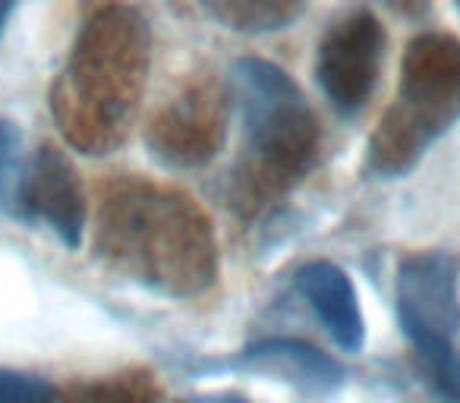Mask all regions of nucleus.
I'll return each instance as SVG.
<instances>
[{
	"mask_svg": "<svg viewBox=\"0 0 460 403\" xmlns=\"http://www.w3.org/2000/svg\"><path fill=\"white\" fill-rule=\"evenodd\" d=\"M303 300L309 302L325 331L344 353H359L366 344V321L359 309V296L344 268L332 262H309L296 275Z\"/></svg>",
	"mask_w": 460,
	"mask_h": 403,
	"instance_id": "6e6552de",
	"label": "nucleus"
},
{
	"mask_svg": "<svg viewBox=\"0 0 460 403\" xmlns=\"http://www.w3.org/2000/svg\"><path fill=\"white\" fill-rule=\"evenodd\" d=\"M385 54V29L369 10H350L325 29L315 60V76L344 117H353L366 108L378 83Z\"/></svg>",
	"mask_w": 460,
	"mask_h": 403,
	"instance_id": "39448f33",
	"label": "nucleus"
},
{
	"mask_svg": "<svg viewBox=\"0 0 460 403\" xmlns=\"http://www.w3.org/2000/svg\"><path fill=\"white\" fill-rule=\"evenodd\" d=\"M460 114V41L422 35L410 45L401 70V92L385 127L372 142V164L397 173Z\"/></svg>",
	"mask_w": 460,
	"mask_h": 403,
	"instance_id": "7ed1b4c3",
	"label": "nucleus"
},
{
	"mask_svg": "<svg viewBox=\"0 0 460 403\" xmlns=\"http://www.w3.org/2000/svg\"><path fill=\"white\" fill-rule=\"evenodd\" d=\"M20 148L22 136L20 127L13 120H4L0 117V202L10 196L16 183V173H20Z\"/></svg>",
	"mask_w": 460,
	"mask_h": 403,
	"instance_id": "ddd939ff",
	"label": "nucleus"
},
{
	"mask_svg": "<svg viewBox=\"0 0 460 403\" xmlns=\"http://www.w3.org/2000/svg\"><path fill=\"white\" fill-rule=\"evenodd\" d=\"M16 206L22 218L48 224L64 246L76 250L83 240V189L66 154L54 145H41L32 154L16 186Z\"/></svg>",
	"mask_w": 460,
	"mask_h": 403,
	"instance_id": "0eeeda50",
	"label": "nucleus"
},
{
	"mask_svg": "<svg viewBox=\"0 0 460 403\" xmlns=\"http://www.w3.org/2000/svg\"><path fill=\"white\" fill-rule=\"evenodd\" d=\"M186 403H246V400L237 394H205V397H192Z\"/></svg>",
	"mask_w": 460,
	"mask_h": 403,
	"instance_id": "4468645a",
	"label": "nucleus"
},
{
	"mask_svg": "<svg viewBox=\"0 0 460 403\" xmlns=\"http://www.w3.org/2000/svg\"><path fill=\"white\" fill-rule=\"evenodd\" d=\"M0 403H54V388L39 375L0 369Z\"/></svg>",
	"mask_w": 460,
	"mask_h": 403,
	"instance_id": "f8f14e48",
	"label": "nucleus"
},
{
	"mask_svg": "<svg viewBox=\"0 0 460 403\" xmlns=\"http://www.w3.org/2000/svg\"><path fill=\"white\" fill-rule=\"evenodd\" d=\"M108 224H102V240L108 237V250L117 258L129 265V271L152 284L155 268V246L161 250V265H164V287L173 293H186L211 281V265H202L196 258L177 252V233L208 231L202 218L186 206V198H161L155 192L148 196L114 198Z\"/></svg>",
	"mask_w": 460,
	"mask_h": 403,
	"instance_id": "20e7f679",
	"label": "nucleus"
},
{
	"mask_svg": "<svg viewBox=\"0 0 460 403\" xmlns=\"http://www.w3.org/2000/svg\"><path fill=\"white\" fill-rule=\"evenodd\" d=\"M202 10L215 16L224 29L246 35L278 32L303 16V4H284V0H217L205 4Z\"/></svg>",
	"mask_w": 460,
	"mask_h": 403,
	"instance_id": "9b49d317",
	"label": "nucleus"
},
{
	"mask_svg": "<svg viewBox=\"0 0 460 403\" xmlns=\"http://www.w3.org/2000/svg\"><path fill=\"white\" fill-rule=\"evenodd\" d=\"M397 319L403 334L454 340L460 328L457 262L445 252L410 256L397 271Z\"/></svg>",
	"mask_w": 460,
	"mask_h": 403,
	"instance_id": "423d86ee",
	"label": "nucleus"
},
{
	"mask_svg": "<svg viewBox=\"0 0 460 403\" xmlns=\"http://www.w3.org/2000/svg\"><path fill=\"white\" fill-rule=\"evenodd\" d=\"M234 365L256 372V375L278 378V381L290 384L303 394H332L344 384V369L332 356L290 337L262 340V344L240 353Z\"/></svg>",
	"mask_w": 460,
	"mask_h": 403,
	"instance_id": "1a4fd4ad",
	"label": "nucleus"
},
{
	"mask_svg": "<svg viewBox=\"0 0 460 403\" xmlns=\"http://www.w3.org/2000/svg\"><path fill=\"white\" fill-rule=\"evenodd\" d=\"M230 95L237 98L246 136L250 173L271 186L303 177L319 145V123L300 85L259 57H243L230 70Z\"/></svg>",
	"mask_w": 460,
	"mask_h": 403,
	"instance_id": "f03ea898",
	"label": "nucleus"
},
{
	"mask_svg": "<svg viewBox=\"0 0 460 403\" xmlns=\"http://www.w3.org/2000/svg\"><path fill=\"white\" fill-rule=\"evenodd\" d=\"M148 60V29L136 10L108 7L85 22L73 60L58 89V110L64 133L76 145L102 152L120 139L133 114Z\"/></svg>",
	"mask_w": 460,
	"mask_h": 403,
	"instance_id": "f257e3e1",
	"label": "nucleus"
},
{
	"mask_svg": "<svg viewBox=\"0 0 460 403\" xmlns=\"http://www.w3.org/2000/svg\"><path fill=\"white\" fill-rule=\"evenodd\" d=\"M10 13H13V4H7V0H0V35H4V29H7Z\"/></svg>",
	"mask_w": 460,
	"mask_h": 403,
	"instance_id": "2eb2a0df",
	"label": "nucleus"
},
{
	"mask_svg": "<svg viewBox=\"0 0 460 403\" xmlns=\"http://www.w3.org/2000/svg\"><path fill=\"white\" fill-rule=\"evenodd\" d=\"M190 101L192 98H183L152 129V154L164 158L167 164H199L211 154L217 133H221L211 101L205 108H192Z\"/></svg>",
	"mask_w": 460,
	"mask_h": 403,
	"instance_id": "9d476101",
	"label": "nucleus"
}]
</instances>
